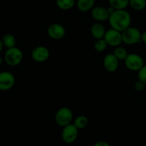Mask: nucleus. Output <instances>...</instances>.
I'll list each match as a JSON object with an SVG mask.
<instances>
[{"instance_id": "f257e3e1", "label": "nucleus", "mask_w": 146, "mask_h": 146, "mask_svg": "<svg viewBox=\"0 0 146 146\" xmlns=\"http://www.w3.org/2000/svg\"><path fill=\"white\" fill-rule=\"evenodd\" d=\"M131 14L125 9L115 10L110 14L108 22L111 28L122 32L131 27Z\"/></svg>"}, {"instance_id": "f03ea898", "label": "nucleus", "mask_w": 146, "mask_h": 146, "mask_svg": "<svg viewBox=\"0 0 146 146\" xmlns=\"http://www.w3.org/2000/svg\"><path fill=\"white\" fill-rule=\"evenodd\" d=\"M142 33L136 27H129L122 31L123 43L127 45H134L141 41Z\"/></svg>"}, {"instance_id": "7ed1b4c3", "label": "nucleus", "mask_w": 146, "mask_h": 146, "mask_svg": "<svg viewBox=\"0 0 146 146\" xmlns=\"http://www.w3.org/2000/svg\"><path fill=\"white\" fill-rule=\"evenodd\" d=\"M74 113L72 110L68 107H61L55 114V121L58 125L64 127L70 123H72Z\"/></svg>"}, {"instance_id": "20e7f679", "label": "nucleus", "mask_w": 146, "mask_h": 146, "mask_svg": "<svg viewBox=\"0 0 146 146\" xmlns=\"http://www.w3.org/2000/svg\"><path fill=\"white\" fill-rule=\"evenodd\" d=\"M24 55L22 51L16 46L7 48L4 54V59L6 63L10 66H17L19 65L22 61Z\"/></svg>"}, {"instance_id": "39448f33", "label": "nucleus", "mask_w": 146, "mask_h": 146, "mask_svg": "<svg viewBox=\"0 0 146 146\" xmlns=\"http://www.w3.org/2000/svg\"><path fill=\"white\" fill-rule=\"evenodd\" d=\"M124 64L128 70L132 71H138L145 65L142 56L135 53L128 54L125 59L124 60Z\"/></svg>"}, {"instance_id": "423d86ee", "label": "nucleus", "mask_w": 146, "mask_h": 146, "mask_svg": "<svg viewBox=\"0 0 146 146\" xmlns=\"http://www.w3.org/2000/svg\"><path fill=\"white\" fill-rule=\"evenodd\" d=\"M79 130L75 126L74 123H70L63 127L61 132V138L65 143L71 144L76 141L78 136Z\"/></svg>"}, {"instance_id": "0eeeda50", "label": "nucleus", "mask_w": 146, "mask_h": 146, "mask_svg": "<svg viewBox=\"0 0 146 146\" xmlns=\"http://www.w3.org/2000/svg\"><path fill=\"white\" fill-rule=\"evenodd\" d=\"M104 38L108 45L112 47L119 46L123 43L122 32L112 28L106 30Z\"/></svg>"}, {"instance_id": "6e6552de", "label": "nucleus", "mask_w": 146, "mask_h": 146, "mask_svg": "<svg viewBox=\"0 0 146 146\" xmlns=\"http://www.w3.org/2000/svg\"><path fill=\"white\" fill-rule=\"evenodd\" d=\"M31 58L37 63H44L50 57V51L44 46H38L31 51Z\"/></svg>"}, {"instance_id": "1a4fd4ad", "label": "nucleus", "mask_w": 146, "mask_h": 146, "mask_svg": "<svg viewBox=\"0 0 146 146\" xmlns=\"http://www.w3.org/2000/svg\"><path fill=\"white\" fill-rule=\"evenodd\" d=\"M15 84V77L9 71L0 72V91H7L11 89Z\"/></svg>"}, {"instance_id": "9d476101", "label": "nucleus", "mask_w": 146, "mask_h": 146, "mask_svg": "<svg viewBox=\"0 0 146 146\" xmlns=\"http://www.w3.org/2000/svg\"><path fill=\"white\" fill-rule=\"evenodd\" d=\"M66 30L65 27L58 23H54L51 24L47 29L48 36L53 40L62 39L66 35Z\"/></svg>"}, {"instance_id": "9b49d317", "label": "nucleus", "mask_w": 146, "mask_h": 146, "mask_svg": "<svg viewBox=\"0 0 146 146\" xmlns=\"http://www.w3.org/2000/svg\"><path fill=\"white\" fill-rule=\"evenodd\" d=\"M104 66L107 71L113 73L118 69L119 66V60L113 54H108L104 56L103 61Z\"/></svg>"}, {"instance_id": "f8f14e48", "label": "nucleus", "mask_w": 146, "mask_h": 146, "mask_svg": "<svg viewBox=\"0 0 146 146\" xmlns=\"http://www.w3.org/2000/svg\"><path fill=\"white\" fill-rule=\"evenodd\" d=\"M91 17L98 22H102L108 20L109 18V13H108L107 8L101 6H96L94 7L91 10Z\"/></svg>"}, {"instance_id": "ddd939ff", "label": "nucleus", "mask_w": 146, "mask_h": 146, "mask_svg": "<svg viewBox=\"0 0 146 146\" xmlns=\"http://www.w3.org/2000/svg\"><path fill=\"white\" fill-rule=\"evenodd\" d=\"M106 31L105 27L101 22L94 23L91 27V34L96 40L104 38Z\"/></svg>"}, {"instance_id": "4468645a", "label": "nucleus", "mask_w": 146, "mask_h": 146, "mask_svg": "<svg viewBox=\"0 0 146 146\" xmlns=\"http://www.w3.org/2000/svg\"><path fill=\"white\" fill-rule=\"evenodd\" d=\"M96 0H76V5L81 12H88L95 7Z\"/></svg>"}, {"instance_id": "2eb2a0df", "label": "nucleus", "mask_w": 146, "mask_h": 146, "mask_svg": "<svg viewBox=\"0 0 146 146\" xmlns=\"http://www.w3.org/2000/svg\"><path fill=\"white\" fill-rule=\"evenodd\" d=\"M76 1V0H56V4L61 10L67 11L75 6Z\"/></svg>"}, {"instance_id": "dca6fc26", "label": "nucleus", "mask_w": 146, "mask_h": 146, "mask_svg": "<svg viewBox=\"0 0 146 146\" xmlns=\"http://www.w3.org/2000/svg\"><path fill=\"white\" fill-rule=\"evenodd\" d=\"M108 3L115 10L125 9L129 6V0H108Z\"/></svg>"}, {"instance_id": "f3484780", "label": "nucleus", "mask_w": 146, "mask_h": 146, "mask_svg": "<svg viewBox=\"0 0 146 146\" xmlns=\"http://www.w3.org/2000/svg\"><path fill=\"white\" fill-rule=\"evenodd\" d=\"M2 42L4 44V46L7 47V48H10L16 46L17 40H16L15 36L13 34H6L2 38Z\"/></svg>"}, {"instance_id": "a211bd4d", "label": "nucleus", "mask_w": 146, "mask_h": 146, "mask_svg": "<svg viewBox=\"0 0 146 146\" xmlns=\"http://www.w3.org/2000/svg\"><path fill=\"white\" fill-rule=\"evenodd\" d=\"M73 123L75 125V126L78 130H82L85 128L88 124V119L86 116L84 115H78L76 118L74 119Z\"/></svg>"}, {"instance_id": "6ab92c4d", "label": "nucleus", "mask_w": 146, "mask_h": 146, "mask_svg": "<svg viewBox=\"0 0 146 146\" xmlns=\"http://www.w3.org/2000/svg\"><path fill=\"white\" fill-rule=\"evenodd\" d=\"M129 6L135 11H142L146 7V0H129Z\"/></svg>"}, {"instance_id": "aec40b11", "label": "nucleus", "mask_w": 146, "mask_h": 146, "mask_svg": "<svg viewBox=\"0 0 146 146\" xmlns=\"http://www.w3.org/2000/svg\"><path fill=\"white\" fill-rule=\"evenodd\" d=\"M113 54L115 56V57L119 61H123V60L124 61L125 59V58L127 57V56L128 55V53L127 51V50L124 47L121 46L115 47V49L113 50Z\"/></svg>"}, {"instance_id": "412c9836", "label": "nucleus", "mask_w": 146, "mask_h": 146, "mask_svg": "<svg viewBox=\"0 0 146 146\" xmlns=\"http://www.w3.org/2000/svg\"><path fill=\"white\" fill-rule=\"evenodd\" d=\"M108 44L105 41L104 38H101V39H97L94 44V50L96 52L101 53L106 51V49L108 47Z\"/></svg>"}, {"instance_id": "4be33fe9", "label": "nucleus", "mask_w": 146, "mask_h": 146, "mask_svg": "<svg viewBox=\"0 0 146 146\" xmlns=\"http://www.w3.org/2000/svg\"><path fill=\"white\" fill-rule=\"evenodd\" d=\"M138 78L146 84V64L138 71Z\"/></svg>"}, {"instance_id": "5701e85b", "label": "nucleus", "mask_w": 146, "mask_h": 146, "mask_svg": "<svg viewBox=\"0 0 146 146\" xmlns=\"http://www.w3.org/2000/svg\"><path fill=\"white\" fill-rule=\"evenodd\" d=\"M146 84L145 83H143V81H141V80L138 79L136 82H135L133 86V88L135 91L137 92H141V91H143L145 88Z\"/></svg>"}, {"instance_id": "b1692460", "label": "nucleus", "mask_w": 146, "mask_h": 146, "mask_svg": "<svg viewBox=\"0 0 146 146\" xmlns=\"http://www.w3.org/2000/svg\"><path fill=\"white\" fill-rule=\"evenodd\" d=\"M93 146H111L109 143H108L106 141H98Z\"/></svg>"}, {"instance_id": "393cba45", "label": "nucleus", "mask_w": 146, "mask_h": 146, "mask_svg": "<svg viewBox=\"0 0 146 146\" xmlns=\"http://www.w3.org/2000/svg\"><path fill=\"white\" fill-rule=\"evenodd\" d=\"M141 41L146 44V31L142 33V35H141Z\"/></svg>"}, {"instance_id": "a878e982", "label": "nucleus", "mask_w": 146, "mask_h": 146, "mask_svg": "<svg viewBox=\"0 0 146 146\" xmlns=\"http://www.w3.org/2000/svg\"><path fill=\"white\" fill-rule=\"evenodd\" d=\"M107 10H108V13H109V14H111L114 11H115V9L113 8V7H111V6L109 5V7H108V8H107Z\"/></svg>"}, {"instance_id": "bb28decb", "label": "nucleus", "mask_w": 146, "mask_h": 146, "mask_svg": "<svg viewBox=\"0 0 146 146\" xmlns=\"http://www.w3.org/2000/svg\"><path fill=\"white\" fill-rule=\"evenodd\" d=\"M3 47H4V44H3L2 40L0 39V53H1V51H2Z\"/></svg>"}, {"instance_id": "cd10ccee", "label": "nucleus", "mask_w": 146, "mask_h": 146, "mask_svg": "<svg viewBox=\"0 0 146 146\" xmlns=\"http://www.w3.org/2000/svg\"><path fill=\"white\" fill-rule=\"evenodd\" d=\"M2 62H3V59H2V58H1V57L0 56V66L1 65V64H2Z\"/></svg>"}]
</instances>
